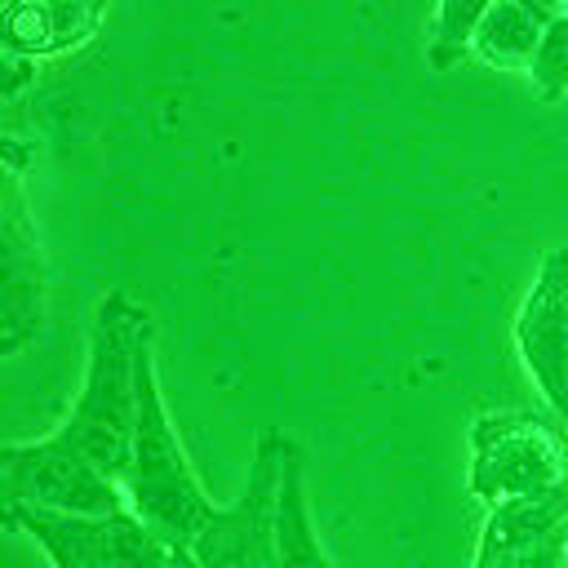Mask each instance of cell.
I'll list each match as a JSON object with an SVG mask.
<instances>
[{
  "mask_svg": "<svg viewBox=\"0 0 568 568\" xmlns=\"http://www.w3.org/2000/svg\"><path fill=\"white\" fill-rule=\"evenodd\" d=\"M568 479V439L532 413H479L470 426V493L488 506Z\"/></svg>",
  "mask_w": 568,
  "mask_h": 568,
  "instance_id": "cell-3",
  "label": "cell"
},
{
  "mask_svg": "<svg viewBox=\"0 0 568 568\" xmlns=\"http://www.w3.org/2000/svg\"><path fill=\"white\" fill-rule=\"evenodd\" d=\"M0 311H4L0 351L13 355L44 324V257H40L36 226L27 217L22 173L13 155H9L4 195H0Z\"/></svg>",
  "mask_w": 568,
  "mask_h": 568,
  "instance_id": "cell-8",
  "label": "cell"
},
{
  "mask_svg": "<svg viewBox=\"0 0 568 568\" xmlns=\"http://www.w3.org/2000/svg\"><path fill=\"white\" fill-rule=\"evenodd\" d=\"M515 346L550 413L568 422V244L537 262L515 315Z\"/></svg>",
  "mask_w": 568,
  "mask_h": 568,
  "instance_id": "cell-6",
  "label": "cell"
},
{
  "mask_svg": "<svg viewBox=\"0 0 568 568\" xmlns=\"http://www.w3.org/2000/svg\"><path fill=\"white\" fill-rule=\"evenodd\" d=\"M169 568H200V564H195V555H191V550H182V546H178V550H173V564H169Z\"/></svg>",
  "mask_w": 568,
  "mask_h": 568,
  "instance_id": "cell-14",
  "label": "cell"
},
{
  "mask_svg": "<svg viewBox=\"0 0 568 568\" xmlns=\"http://www.w3.org/2000/svg\"><path fill=\"white\" fill-rule=\"evenodd\" d=\"M528 80L541 102H559L568 93V9L550 18V27L528 62Z\"/></svg>",
  "mask_w": 568,
  "mask_h": 568,
  "instance_id": "cell-13",
  "label": "cell"
},
{
  "mask_svg": "<svg viewBox=\"0 0 568 568\" xmlns=\"http://www.w3.org/2000/svg\"><path fill=\"white\" fill-rule=\"evenodd\" d=\"M155 337L146 306H138L124 288H106L89 320V355L75 408L58 426L89 462H98L111 479L124 484L133 462V426H138V364L142 346Z\"/></svg>",
  "mask_w": 568,
  "mask_h": 568,
  "instance_id": "cell-1",
  "label": "cell"
},
{
  "mask_svg": "<svg viewBox=\"0 0 568 568\" xmlns=\"http://www.w3.org/2000/svg\"><path fill=\"white\" fill-rule=\"evenodd\" d=\"M470 568H568V479L488 506Z\"/></svg>",
  "mask_w": 568,
  "mask_h": 568,
  "instance_id": "cell-7",
  "label": "cell"
},
{
  "mask_svg": "<svg viewBox=\"0 0 568 568\" xmlns=\"http://www.w3.org/2000/svg\"><path fill=\"white\" fill-rule=\"evenodd\" d=\"M493 0H439L435 9V22H430V62L435 67H453L466 49H470V36H475V22L484 18ZM550 9H568V0H546Z\"/></svg>",
  "mask_w": 568,
  "mask_h": 568,
  "instance_id": "cell-12",
  "label": "cell"
},
{
  "mask_svg": "<svg viewBox=\"0 0 568 568\" xmlns=\"http://www.w3.org/2000/svg\"><path fill=\"white\" fill-rule=\"evenodd\" d=\"M559 9H550L546 0H493L484 9V18L475 22L470 49L488 62V67H524L532 62L550 18Z\"/></svg>",
  "mask_w": 568,
  "mask_h": 568,
  "instance_id": "cell-10",
  "label": "cell"
},
{
  "mask_svg": "<svg viewBox=\"0 0 568 568\" xmlns=\"http://www.w3.org/2000/svg\"><path fill=\"white\" fill-rule=\"evenodd\" d=\"M49 564H53V568H84V564H75L71 555H49Z\"/></svg>",
  "mask_w": 568,
  "mask_h": 568,
  "instance_id": "cell-15",
  "label": "cell"
},
{
  "mask_svg": "<svg viewBox=\"0 0 568 568\" xmlns=\"http://www.w3.org/2000/svg\"><path fill=\"white\" fill-rule=\"evenodd\" d=\"M4 501H27L58 515H120L129 493L98 462H89L71 439L40 435L4 448Z\"/></svg>",
  "mask_w": 568,
  "mask_h": 568,
  "instance_id": "cell-5",
  "label": "cell"
},
{
  "mask_svg": "<svg viewBox=\"0 0 568 568\" xmlns=\"http://www.w3.org/2000/svg\"><path fill=\"white\" fill-rule=\"evenodd\" d=\"M106 13V0H9L4 44L9 53H62L84 44Z\"/></svg>",
  "mask_w": 568,
  "mask_h": 568,
  "instance_id": "cell-9",
  "label": "cell"
},
{
  "mask_svg": "<svg viewBox=\"0 0 568 568\" xmlns=\"http://www.w3.org/2000/svg\"><path fill=\"white\" fill-rule=\"evenodd\" d=\"M275 532H280V568H333L315 519H311V497H306V466L302 448L288 444L284 457V479H280V501H275Z\"/></svg>",
  "mask_w": 568,
  "mask_h": 568,
  "instance_id": "cell-11",
  "label": "cell"
},
{
  "mask_svg": "<svg viewBox=\"0 0 568 568\" xmlns=\"http://www.w3.org/2000/svg\"><path fill=\"white\" fill-rule=\"evenodd\" d=\"M288 444L293 439L280 435V430H262L257 435L240 497L231 506H217V515L186 546L200 568H280L275 501H280Z\"/></svg>",
  "mask_w": 568,
  "mask_h": 568,
  "instance_id": "cell-4",
  "label": "cell"
},
{
  "mask_svg": "<svg viewBox=\"0 0 568 568\" xmlns=\"http://www.w3.org/2000/svg\"><path fill=\"white\" fill-rule=\"evenodd\" d=\"M124 493H129V510L151 532H160L169 546H182V550L217 515L213 497L191 470L186 448L169 422L151 342L142 346V364H138V426H133V462L124 475Z\"/></svg>",
  "mask_w": 568,
  "mask_h": 568,
  "instance_id": "cell-2",
  "label": "cell"
}]
</instances>
